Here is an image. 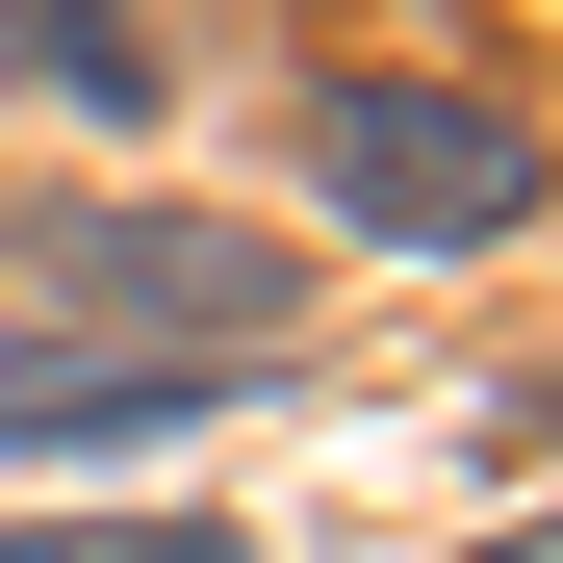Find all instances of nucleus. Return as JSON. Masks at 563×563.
<instances>
[{"label": "nucleus", "mask_w": 563, "mask_h": 563, "mask_svg": "<svg viewBox=\"0 0 563 563\" xmlns=\"http://www.w3.org/2000/svg\"><path fill=\"white\" fill-rule=\"evenodd\" d=\"M0 563H231L206 512H52V538H0Z\"/></svg>", "instance_id": "7ed1b4c3"}, {"label": "nucleus", "mask_w": 563, "mask_h": 563, "mask_svg": "<svg viewBox=\"0 0 563 563\" xmlns=\"http://www.w3.org/2000/svg\"><path fill=\"white\" fill-rule=\"evenodd\" d=\"M487 563H538V538H487Z\"/></svg>", "instance_id": "20e7f679"}, {"label": "nucleus", "mask_w": 563, "mask_h": 563, "mask_svg": "<svg viewBox=\"0 0 563 563\" xmlns=\"http://www.w3.org/2000/svg\"><path fill=\"white\" fill-rule=\"evenodd\" d=\"M231 385L206 358H129V333H77V308H0V435L26 461H154V435H206Z\"/></svg>", "instance_id": "f03ea898"}, {"label": "nucleus", "mask_w": 563, "mask_h": 563, "mask_svg": "<svg viewBox=\"0 0 563 563\" xmlns=\"http://www.w3.org/2000/svg\"><path fill=\"white\" fill-rule=\"evenodd\" d=\"M308 179L358 231H410V256H487L538 206V129L512 103H435V77H333V103H308Z\"/></svg>", "instance_id": "f257e3e1"}]
</instances>
